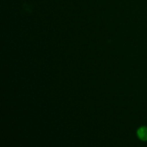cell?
<instances>
[{"instance_id":"obj_1","label":"cell","mask_w":147,"mask_h":147,"mask_svg":"<svg viewBox=\"0 0 147 147\" xmlns=\"http://www.w3.org/2000/svg\"><path fill=\"white\" fill-rule=\"evenodd\" d=\"M137 136L140 140L143 142L147 141V127L146 126H142L137 131Z\"/></svg>"}]
</instances>
